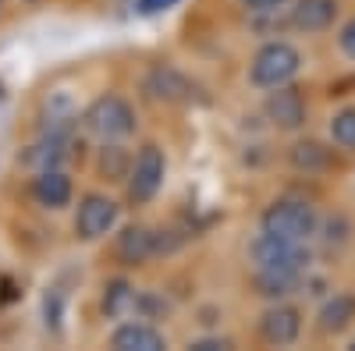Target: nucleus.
I'll return each instance as SVG.
<instances>
[{
	"label": "nucleus",
	"mask_w": 355,
	"mask_h": 351,
	"mask_svg": "<svg viewBox=\"0 0 355 351\" xmlns=\"http://www.w3.org/2000/svg\"><path fill=\"white\" fill-rule=\"evenodd\" d=\"M117 220H121V206L103 192H89L75 206V238L85 242V245L103 242L107 234H114Z\"/></svg>",
	"instance_id": "39448f33"
},
{
	"label": "nucleus",
	"mask_w": 355,
	"mask_h": 351,
	"mask_svg": "<svg viewBox=\"0 0 355 351\" xmlns=\"http://www.w3.org/2000/svg\"><path fill=\"white\" fill-rule=\"evenodd\" d=\"M288 4H291V0H242V8L252 11V15H274V11H281Z\"/></svg>",
	"instance_id": "b1692460"
},
{
	"label": "nucleus",
	"mask_w": 355,
	"mask_h": 351,
	"mask_svg": "<svg viewBox=\"0 0 355 351\" xmlns=\"http://www.w3.org/2000/svg\"><path fill=\"white\" fill-rule=\"evenodd\" d=\"M164 249L160 234L146 224H132L117 234V245H114V255L125 262V267H142V262H150L157 252Z\"/></svg>",
	"instance_id": "f8f14e48"
},
{
	"label": "nucleus",
	"mask_w": 355,
	"mask_h": 351,
	"mask_svg": "<svg viewBox=\"0 0 355 351\" xmlns=\"http://www.w3.org/2000/svg\"><path fill=\"white\" fill-rule=\"evenodd\" d=\"M71 135H50V132H40V138L28 145L25 153V163L33 170H46V167H64V160L71 156Z\"/></svg>",
	"instance_id": "f3484780"
},
{
	"label": "nucleus",
	"mask_w": 355,
	"mask_h": 351,
	"mask_svg": "<svg viewBox=\"0 0 355 351\" xmlns=\"http://www.w3.org/2000/svg\"><path fill=\"white\" fill-rule=\"evenodd\" d=\"M331 138H334V145L355 153V107H345L331 117Z\"/></svg>",
	"instance_id": "412c9836"
},
{
	"label": "nucleus",
	"mask_w": 355,
	"mask_h": 351,
	"mask_svg": "<svg viewBox=\"0 0 355 351\" xmlns=\"http://www.w3.org/2000/svg\"><path fill=\"white\" fill-rule=\"evenodd\" d=\"M28 4H36V0H28Z\"/></svg>",
	"instance_id": "c85d7f7f"
},
{
	"label": "nucleus",
	"mask_w": 355,
	"mask_h": 351,
	"mask_svg": "<svg viewBox=\"0 0 355 351\" xmlns=\"http://www.w3.org/2000/svg\"><path fill=\"white\" fill-rule=\"evenodd\" d=\"M266 121L281 132H299L306 125V100L295 85H277V89H266V103H263Z\"/></svg>",
	"instance_id": "1a4fd4ad"
},
{
	"label": "nucleus",
	"mask_w": 355,
	"mask_h": 351,
	"mask_svg": "<svg viewBox=\"0 0 355 351\" xmlns=\"http://www.w3.org/2000/svg\"><path fill=\"white\" fill-rule=\"evenodd\" d=\"M352 323H355V295H348V291L331 295L327 302L320 305V312H316V330L327 334V337L345 334Z\"/></svg>",
	"instance_id": "dca6fc26"
},
{
	"label": "nucleus",
	"mask_w": 355,
	"mask_h": 351,
	"mask_svg": "<svg viewBox=\"0 0 355 351\" xmlns=\"http://www.w3.org/2000/svg\"><path fill=\"white\" fill-rule=\"evenodd\" d=\"M299 334H302V312L295 305H288V302H274L259 316V337L266 344L288 348V344L299 341Z\"/></svg>",
	"instance_id": "9d476101"
},
{
	"label": "nucleus",
	"mask_w": 355,
	"mask_h": 351,
	"mask_svg": "<svg viewBox=\"0 0 355 351\" xmlns=\"http://www.w3.org/2000/svg\"><path fill=\"white\" fill-rule=\"evenodd\" d=\"M146 302V295H139V291L128 284V280H110L107 287H103V302H100V309H103V316L107 319H132V312L139 309Z\"/></svg>",
	"instance_id": "a211bd4d"
},
{
	"label": "nucleus",
	"mask_w": 355,
	"mask_h": 351,
	"mask_svg": "<svg viewBox=\"0 0 355 351\" xmlns=\"http://www.w3.org/2000/svg\"><path fill=\"white\" fill-rule=\"evenodd\" d=\"M0 8H4V0H0Z\"/></svg>",
	"instance_id": "cd10ccee"
},
{
	"label": "nucleus",
	"mask_w": 355,
	"mask_h": 351,
	"mask_svg": "<svg viewBox=\"0 0 355 351\" xmlns=\"http://www.w3.org/2000/svg\"><path fill=\"white\" fill-rule=\"evenodd\" d=\"M40 132H50V135H75V128L82 125V110H78V100L68 93V89H50L43 100H40Z\"/></svg>",
	"instance_id": "6e6552de"
},
{
	"label": "nucleus",
	"mask_w": 355,
	"mask_h": 351,
	"mask_svg": "<svg viewBox=\"0 0 355 351\" xmlns=\"http://www.w3.org/2000/svg\"><path fill=\"white\" fill-rule=\"evenodd\" d=\"M174 4H182V0H135V15H142V18H153V15L171 11Z\"/></svg>",
	"instance_id": "4be33fe9"
},
{
	"label": "nucleus",
	"mask_w": 355,
	"mask_h": 351,
	"mask_svg": "<svg viewBox=\"0 0 355 351\" xmlns=\"http://www.w3.org/2000/svg\"><path fill=\"white\" fill-rule=\"evenodd\" d=\"M348 351H355V341H352V344H348Z\"/></svg>",
	"instance_id": "a878e982"
},
{
	"label": "nucleus",
	"mask_w": 355,
	"mask_h": 351,
	"mask_svg": "<svg viewBox=\"0 0 355 351\" xmlns=\"http://www.w3.org/2000/svg\"><path fill=\"white\" fill-rule=\"evenodd\" d=\"M164 178H167V156L157 142H146L142 150L132 156V167H128V199L135 206H146L153 202L164 188Z\"/></svg>",
	"instance_id": "20e7f679"
},
{
	"label": "nucleus",
	"mask_w": 355,
	"mask_h": 351,
	"mask_svg": "<svg viewBox=\"0 0 355 351\" xmlns=\"http://www.w3.org/2000/svg\"><path fill=\"white\" fill-rule=\"evenodd\" d=\"M146 96H150L153 103H171V107H189L199 93V85L185 75L178 71L174 64H153L150 71H146V82H142Z\"/></svg>",
	"instance_id": "0eeeda50"
},
{
	"label": "nucleus",
	"mask_w": 355,
	"mask_h": 351,
	"mask_svg": "<svg viewBox=\"0 0 355 351\" xmlns=\"http://www.w3.org/2000/svg\"><path fill=\"white\" fill-rule=\"evenodd\" d=\"M110 348H114V351H164V348H167V337H164L153 323H142V319H125V323L110 334Z\"/></svg>",
	"instance_id": "ddd939ff"
},
{
	"label": "nucleus",
	"mask_w": 355,
	"mask_h": 351,
	"mask_svg": "<svg viewBox=\"0 0 355 351\" xmlns=\"http://www.w3.org/2000/svg\"><path fill=\"white\" fill-rule=\"evenodd\" d=\"M299 71H302L299 46H291L288 39H270L256 50L252 64H249V82L256 89H277V85L295 82Z\"/></svg>",
	"instance_id": "7ed1b4c3"
},
{
	"label": "nucleus",
	"mask_w": 355,
	"mask_h": 351,
	"mask_svg": "<svg viewBox=\"0 0 355 351\" xmlns=\"http://www.w3.org/2000/svg\"><path fill=\"white\" fill-rule=\"evenodd\" d=\"M338 46H341V53L348 57V61H355V18H348V21L341 25V33H338Z\"/></svg>",
	"instance_id": "5701e85b"
},
{
	"label": "nucleus",
	"mask_w": 355,
	"mask_h": 351,
	"mask_svg": "<svg viewBox=\"0 0 355 351\" xmlns=\"http://www.w3.org/2000/svg\"><path fill=\"white\" fill-rule=\"evenodd\" d=\"M249 255L256 262V270H295V273H309L313 252L306 249V242H288V238H274L263 234L249 245Z\"/></svg>",
	"instance_id": "423d86ee"
},
{
	"label": "nucleus",
	"mask_w": 355,
	"mask_h": 351,
	"mask_svg": "<svg viewBox=\"0 0 355 351\" xmlns=\"http://www.w3.org/2000/svg\"><path fill=\"white\" fill-rule=\"evenodd\" d=\"M302 284H306V273H295V270H256L252 273L256 295L266 302H288L291 295H299Z\"/></svg>",
	"instance_id": "4468645a"
},
{
	"label": "nucleus",
	"mask_w": 355,
	"mask_h": 351,
	"mask_svg": "<svg viewBox=\"0 0 355 351\" xmlns=\"http://www.w3.org/2000/svg\"><path fill=\"white\" fill-rule=\"evenodd\" d=\"M33 199H36V206L43 210H64L71 206V199H75V181H71V174L64 167H46V170H36V178H33Z\"/></svg>",
	"instance_id": "9b49d317"
},
{
	"label": "nucleus",
	"mask_w": 355,
	"mask_h": 351,
	"mask_svg": "<svg viewBox=\"0 0 355 351\" xmlns=\"http://www.w3.org/2000/svg\"><path fill=\"white\" fill-rule=\"evenodd\" d=\"M288 160H291V167H295V170H306V174H316V170H323V167L331 163V150H323L320 142L306 138V142H295V145H291V153H288Z\"/></svg>",
	"instance_id": "6ab92c4d"
},
{
	"label": "nucleus",
	"mask_w": 355,
	"mask_h": 351,
	"mask_svg": "<svg viewBox=\"0 0 355 351\" xmlns=\"http://www.w3.org/2000/svg\"><path fill=\"white\" fill-rule=\"evenodd\" d=\"M320 227V213L309 199L299 195H281L259 217V231L274 234V238H288V242H309Z\"/></svg>",
	"instance_id": "f257e3e1"
},
{
	"label": "nucleus",
	"mask_w": 355,
	"mask_h": 351,
	"mask_svg": "<svg viewBox=\"0 0 355 351\" xmlns=\"http://www.w3.org/2000/svg\"><path fill=\"white\" fill-rule=\"evenodd\" d=\"M64 305H68L64 291L61 287H46V295H43V327L50 334L64 330Z\"/></svg>",
	"instance_id": "aec40b11"
},
{
	"label": "nucleus",
	"mask_w": 355,
	"mask_h": 351,
	"mask_svg": "<svg viewBox=\"0 0 355 351\" xmlns=\"http://www.w3.org/2000/svg\"><path fill=\"white\" fill-rule=\"evenodd\" d=\"M82 128L100 142H121V138L135 135L139 117H135V107L125 96L107 93V96H96L82 110Z\"/></svg>",
	"instance_id": "f03ea898"
},
{
	"label": "nucleus",
	"mask_w": 355,
	"mask_h": 351,
	"mask_svg": "<svg viewBox=\"0 0 355 351\" xmlns=\"http://www.w3.org/2000/svg\"><path fill=\"white\" fill-rule=\"evenodd\" d=\"M0 96H4V85H0Z\"/></svg>",
	"instance_id": "bb28decb"
},
{
	"label": "nucleus",
	"mask_w": 355,
	"mask_h": 351,
	"mask_svg": "<svg viewBox=\"0 0 355 351\" xmlns=\"http://www.w3.org/2000/svg\"><path fill=\"white\" fill-rule=\"evenodd\" d=\"M189 348L192 351H227L231 341L227 337H196V341H189Z\"/></svg>",
	"instance_id": "393cba45"
},
{
	"label": "nucleus",
	"mask_w": 355,
	"mask_h": 351,
	"mask_svg": "<svg viewBox=\"0 0 355 351\" xmlns=\"http://www.w3.org/2000/svg\"><path fill=\"white\" fill-rule=\"evenodd\" d=\"M338 18V0H295V8L288 15L291 28L299 33H323Z\"/></svg>",
	"instance_id": "2eb2a0df"
}]
</instances>
